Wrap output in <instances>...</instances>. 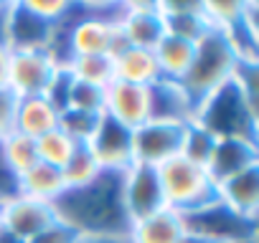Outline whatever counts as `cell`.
I'll list each match as a JSON object with an SVG mask.
<instances>
[{"instance_id": "cell-1", "label": "cell", "mask_w": 259, "mask_h": 243, "mask_svg": "<svg viewBox=\"0 0 259 243\" xmlns=\"http://www.w3.org/2000/svg\"><path fill=\"white\" fill-rule=\"evenodd\" d=\"M54 210L84 240L122 243L133 228L122 203V172H99L89 185L66 188L54 200Z\"/></svg>"}, {"instance_id": "cell-2", "label": "cell", "mask_w": 259, "mask_h": 243, "mask_svg": "<svg viewBox=\"0 0 259 243\" xmlns=\"http://www.w3.org/2000/svg\"><path fill=\"white\" fill-rule=\"evenodd\" d=\"M239 66V56L234 53L229 38L221 31H208L198 43H196V56L183 76L181 86L188 94L193 109H198L208 96H213L219 89H224Z\"/></svg>"}, {"instance_id": "cell-3", "label": "cell", "mask_w": 259, "mask_h": 243, "mask_svg": "<svg viewBox=\"0 0 259 243\" xmlns=\"http://www.w3.org/2000/svg\"><path fill=\"white\" fill-rule=\"evenodd\" d=\"M158 175H160V185L165 195V208L181 213L183 218L198 215L219 205V193L206 167L178 155L168 160L165 165H160Z\"/></svg>"}, {"instance_id": "cell-4", "label": "cell", "mask_w": 259, "mask_h": 243, "mask_svg": "<svg viewBox=\"0 0 259 243\" xmlns=\"http://www.w3.org/2000/svg\"><path fill=\"white\" fill-rule=\"evenodd\" d=\"M193 122L206 127L213 137H244L256 140V125H259V111L256 106L239 91L234 81H229L224 89H219L213 96H208L198 109Z\"/></svg>"}, {"instance_id": "cell-5", "label": "cell", "mask_w": 259, "mask_h": 243, "mask_svg": "<svg viewBox=\"0 0 259 243\" xmlns=\"http://www.w3.org/2000/svg\"><path fill=\"white\" fill-rule=\"evenodd\" d=\"M188 125L186 122H165V119H150L140 130L133 132V160L135 165L160 167L168 160L178 157L183 152Z\"/></svg>"}, {"instance_id": "cell-6", "label": "cell", "mask_w": 259, "mask_h": 243, "mask_svg": "<svg viewBox=\"0 0 259 243\" xmlns=\"http://www.w3.org/2000/svg\"><path fill=\"white\" fill-rule=\"evenodd\" d=\"M56 220L54 203L26 195H13L0 203V233L13 243H28Z\"/></svg>"}, {"instance_id": "cell-7", "label": "cell", "mask_w": 259, "mask_h": 243, "mask_svg": "<svg viewBox=\"0 0 259 243\" xmlns=\"http://www.w3.org/2000/svg\"><path fill=\"white\" fill-rule=\"evenodd\" d=\"M59 74V64L46 48H26L11 51L8 66V89L18 99L28 96H46L54 79Z\"/></svg>"}, {"instance_id": "cell-8", "label": "cell", "mask_w": 259, "mask_h": 243, "mask_svg": "<svg viewBox=\"0 0 259 243\" xmlns=\"http://www.w3.org/2000/svg\"><path fill=\"white\" fill-rule=\"evenodd\" d=\"M122 203L130 223H138L148 215H155L165 208V195L160 185V175L155 167L133 165L122 172Z\"/></svg>"}, {"instance_id": "cell-9", "label": "cell", "mask_w": 259, "mask_h": 243, "mask_svg": "<svg viewBox=\"0 0 259 243\" xmlns=\"http://www.w3.org/2000/svg\"><path fill=\"white\" fill-rule=\"evenodd\" d=\"M54 26L26 8V3H3L0 11V28H3V43L11 51L26 48H49Z\"/></svg>"}, {"instance_id": "cell-10", "label": "cell", "mask_w": 259, "mask_h": 243, "mask_svg": "<svg viewBox=\"0 0 259 243\" xmlns=\"http://www.w3.org/2000/svg\"><path fill=\"white\" fill-rule=\"evenodd\" d=\"M104 114L114 119L124 130L135 132L145 122H150L153 109H150V86H138V84H124V81H112L104 89Z\"/></svg>"}, {"instance_id": "cell-11", "label": "cell", "mask_w": 259, "mask_h": 243, "mask_svg": "<svg viewBox=\"0 0 259 243\" xmlns=\"http://www.w3.org/2000/svg\"><path fill=\"white\" fill-rule=\"evenodd\" d=\"M119 28L130 46L145 48V51H155L158 43L168 36L165 18L158 3H122Z\"/></svg>"}, {"instance_id": "cell-12", "label": "cell", "mask_w": 259, "mask_h": 243, "mask_svg": "<svg viewBox=\"0 0 259 243\" xmlns=\"http://www.w3.org/2000/svg\"><path fill=\"white\" fill-rule=\"evenodd\" d=\"M102 172H124L135 165L133 160V132L117 125L107 114L99 122V130L89 142Z\"/></svg>"}, {"instance_id": "cell-13", "label": "cell", "mask_w": 259, "mask_h": 243, "mask_svg": "<svg viewBox=\"0 0 259 243\" xmlns=\"http://www.w3.org/2000/svg\"><path fill=\"white\" fill-rule=\"evenodd\" d=\"M259 165V142L244 140V137H221L216 140V147L206 162V172L213 180V185Z\"/></svg>"}, {"instance_id": "cell-14", "label": "cell", "mask_w": 259, "mask_h": 243, "mask_svg": "<svg viewBox=\"0 0 259 243\" xmlns=\"http://www.w3.org/2000/svg\"><path fill=\"white\" fill-rule=\"evenodd\" d=\"M216 193H219V203L231 215H236L246 223H256V213H259V165L219 183Z\"/></svg>"}, {"instance_id": "cell-15", "label": "cell", "mask_w": 259, "mask_h": 243, "mask_svg": "<svg viewBox=\"0 0 259 243\" xmlns=\"http://www.w3.org/2000/svg\"><path fill=\"white\" fill-rule=\"evenodd\" d=\"M183 233H186V218L170 208H163L155 215L133 223L127 243H178Z\"/></svg>"}, {"instance_id": "cell-16", "label": "cell", "mask_w": 259, "mask_h": 243, "mask_svg": "<svg viewBox=\"0 0 259 243\" xmlns=\"http://www.w3.org/2000/svg\"><path fill=\"white\" fill-rule=\"evenodd\" d=\"M150 109H153L150 119L186 122V125H191L196 116V109L188 94L183 91V86L178 81H165V79L150 86Z\"/></svg>"}, {"instance_id": "cell-17", "label": "cell", "mask_w": 259, "mask_h": 243, "mask_svg": "<svg viewBox=\"0 0 259 243\" xmlns=\"http://www.w3.org/2000/svg\"><path fill=\"white\" fill-rule=\"evenodd\" d=\"M61 111L46 99V96H28L21 99L18 104V116H16V132L38 140L59 127Z\"/></svg>"}, {"instance_id": "cell-18", "label": "cell", "mask_w": 259, "mask_h": 243, "mask_svg": "<svg viewBox=\"0 0 259 243\" xmlns=\"http://www.w3.org/2000/svg\"><path fill=\"white\" fill-rule=\"evenodd\" d=\"M114 81L124 84H138V86H153L160 81L158 58L153 51L133 48L130 46L124 53L114 58Z\"/></svg>"}, {"instance_id": "cell-19", "label": "cell", "mask_w": 259, "mask_h": 243, "mask_svg": "<svg viewBox=\"0 0 259 243\" xmlns=\"http://www.w3.org/2000/svg\"><path fill=\"white\" fill-rule=\"evenodd\" d=\"M64 190H66L64 172L59 167L46 165V162H36L28 172H23L18 177V195L36 198L44 203H54Z\"/></svg>"}, {"instance_id": "cell-20", "label": "cell", "mask_w": 259, "mask_h": 243, "mask_svg": "<svg viewBox=\"0 0 259 243\" xmlns=\"http://www.w3.org/2000/svg\"><path fill=\"white\" fill-rule=\"evenodd\" d=\"M158 58V69H160V79L165 81H183V76L188 74L193 56H196V43H188L183 38L176 36H165L158 48L153 51Z\"/></svg>"}, {"instance_id": "cell-21", "label": "cell", "mask_w": 259, "mask_h": 243, "mask_svg": "<svg viewBox=\"0 0 259 243\" xmlns=\"http://www.w3.org/2000/svg\"><path fill=\"white\" fill-rule=\"evenodd\" d=\"M0 152H3V160L16 177H21L23 172H28L38 162L36 140H31L21 132H13L6 140H0Z\"/></svg>"}, {"instance_id": "cell-22", "label": "cell", "mask_w": 259, "mask_h": 243, "mask_svg": "<svg viewBox=\"0 0 259 243\" xmlns=\"http://www.w3.org/2000/svg\"><path fill=\"white\" fill-rule=\"evenodd\" d=\"M74 79L107 89L114 81V61L109 56H79L64 66Z\"/></svg>"}, {"instance_id": "cell-23", "label": "cell", "mask_w": 259, "mask_h": 243, "mask_svg": "<svg viewBox=\"0 0 259 243\" xmlns=\"http://www.w3.org/2000/svg\"><path fill=\"white\" fill-rule=\"evenodd\" d=\"M64 109L84 111V114H104V89L94 86V84H87V81H79L69 74Z\"/></svg>"}, {"instance_id": "cell-24", "label": "cell", "mask_w": 259, "mask_h": 243, "mask_svg": "<svg viewBox=\"0 0 259 243\" xmlns=\"http://www.w3.org/2000/svg\"><path fill=\"white\" fill-rule=\"evenodd\" d=\"M61 172H64L66 188H81V185H89V183L102 172V167H99V162H97V157H94L89 142H79V145H76L74 155L69 157V162L64 165Z\"/></svg>"}, {"instance_id": "cell-25", "label": "cell", "mask_w": 259, "mask_h": 243, "mask_svg": "<svg viewBox=\"0 0 259 243\" xmlns=\"http://www.w3.org/2000/svg\"><path fill=\"white\" fill-rule=\"evenodd\" d=\"M79 142H74L61 127H56L54 132L44 135L36 140V152H38V162H46L51 167L64 170V165L69 162V157L74 155Z\"/></svg>"}, {"instance_id": "cell-26", "label": "cell", "mask_w": 259, "mask_h": 243, "mask_svg": "<svg viewBox=\"0 0 259 243\" xmlns=\"http://www.w3.org/2000/svg\"><path fill=\"white\" fill-rule=\"evenodd\" d=\"M244 13H246V3H239V0H203V16L208 26L221 33L236 28L244 21Z\"/></svg>"}, {"instance_id": "cell-27", "label": "cell", "mask_w": 259, "mask_h": 243, "mask_svg": "<svg viewBox=\"0 0 259 243\" xmlns=\"http://www.w3.org/2000/svg\"><path fill=\"white\" fill-rule=\"evenodd\" d=\"M216 140H219V137H213L206 127L198 125V122H191L188 132H186V142H183L181 157H186V160H191V162L206 167V162H208V157H211V152H213V147H216Z\"/></svg>"}, {"instance_id": "cell-28", "label": "cell", "mask_w": 259, "mask_h": 243, "mask_svg": "<svg viewBox=\"0 0 259 243\" xmlns=\"http://www.w3.org/2000/svg\"><path fill=\"white\" fill-rule=\"evenodd\" d=\"M104 114H84V111H71L64 109L61 119H59V127L74 140V142H92V137L99 130V122Z\"/></svg>"}, {"instance_id": "cell-29", "label": "cell", "mask_w": 259, "mask_h": 243, "mask_svg": "<svg viewBox=\"0 0 259 243\" xmlns=\"http://www.w3.org/2000/svg\"><path fill=\"white\" fill-rule=\"evenodd\" d=\"M18 104L21 99L6 86L0 89V140L16 132V116H18Z\"/></svg>"}, {"instance_id": "cell-30", "label": "cell", "mask_w": 259, "mask_h": 243, "mask_svg": "<svg viewBox=\"0 0 259 243\" xmlns=\"http://www.w3.org/2000/svg\"><path fill=\"white\" fill-rule=\"evenodd\" d=\"M23 3L31 13H36L49 23H59L74 8V3H69V0H23Z\"/></svg>"}, {"instance_id": "cell-31", "label": "cell", "mask_w": 259, "mask_h": 243, "mask_svg": "<svg viewBox=\"0 0 259 243\" xmlns=\"http://www.w3.org/2000/svg\"><path fill=\"white\" fill-rule=\"evenodd\" d=\"M28 243H84V238L71 225L56 220L54 225H49L46 230H41L36 238H31Z\"/></svg>"}, {"instance_id": "cell-32", "label": "cell", "mask_w": 259, "mask_h": 243, "mask_svg": "<svg viewBox=\"0 0 259 243\" xmlns=\"http://www.w3.org/2000/svg\"><path fill=\"white\" fill-rule=\"evenodd\" d=\"M18 195V177L11 172V167L3 160V152H0V203Z\"/></svg>"}, {"instance_id": "cell-33", "label": "cell", "mask_w": 259, "mask_h": 243, "mask_svg": "<svg viewBox=\"0 0 259 243\" xmlns=\"http://www.w3.org/2000/svg\"><path fill=\"white\" fill-rule=\"evenodd\" d=\"M8 66H11V48L0 41V89L8 86Z\"/></svg>"}, {"instance_id": "cell-34", "label": "cell", "mask_w": 259, "mask_h": 243, "mask_svg": "<svg viewBox=\"0 0 259 243\" xmlns=\"http://www.w3.org/2000/svg\"><path fill=\"white\" fill-rule=\"evenodd\" d=\"M178 243H208V238L196 233V230H191V228H186V233L178 238Z\"/></svg>"}, {"instance_id": "cell-35", "label": "cell", "mask_w": 259, "mask_h": 243, "mask_svg": "<svg viewBox=\"0 0 259 243\" xmlns=\"http://www.w3.org/2000/svg\"><path fill=\"white\" fill-rule=\"evenodd\" d=\"M208 243H256V238H213Z\"/></svg>"}, {"instance_id": "cell-36", "label": "cell", "mask_w": 259, "mask_h": 243, "mask_svg": "<svg viewBox=\"0 0 259 243\" xmlns=\"http://www.w3.org/2000/svg\"><path fill=\"white\" fill-rule=\"evenodd\" d=\"M84 243H102V240H84ZM122 243H127V240H122Z\"/></svg>"}]
</instances>
